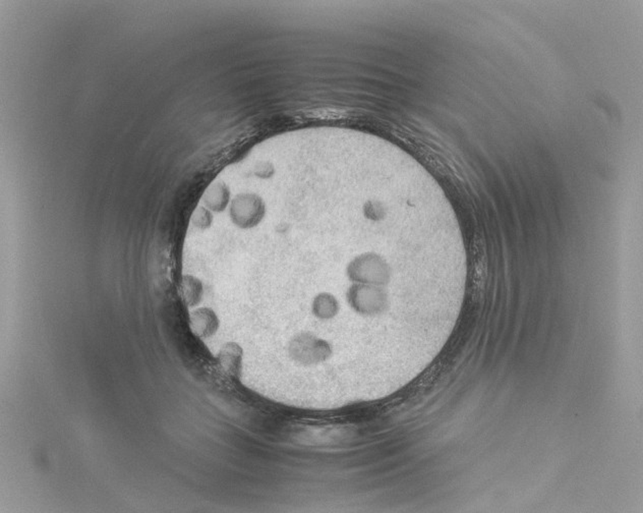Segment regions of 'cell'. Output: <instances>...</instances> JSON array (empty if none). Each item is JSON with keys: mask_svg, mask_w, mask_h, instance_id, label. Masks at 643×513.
<instances>
[{"mask_svg": "<svg viewBox=\"0 0 643 513\" xmlns=\"http://www.w3.org/2000/svg\"><path fill=\"white\" fill-rule=\"evenodd\" d=\"M263 202L255 195H238L230 206V217L234 225L240 228L256 227L263 218Z\"/></svg>", "mask_w": 643, "mask_h": 513, "instance_id": "6da1fadb", "label": "cell"}, {"mask_svg": "<svg viewBox=\"0 0 643 513\" xmlns=\"http://www.w3.org/2000/svg\"><path fill=\"white\" fill-rule=\"evenodd\" d=\"M190 326L192 333L200 339L212 337L219 326L217 315L209 308H200L190 315Z\"/></svg>", "mask_w": 643, "mask_h": 513, "instance_id": "7a4b0ae2", "label": "cell"}, {"mask_svg": "<svg viewBox=\"0 0 643 513\" xmlns=\"http://www.w3.org/2000/svg\"><path fill=\"white\" fill-rule=\"evenodd\" d=\"M229 189L225 183H213L204 194V202L210 210L220 212L226 208L229 202Z\"/></svg>", "mask_w": 643, "mask_h": 513, "instance_id": "3957f363", "label": "cell"}, {"mask_svg": "<svg viewBox=\"0 0 643 513\" xmlns=\"http://www.w3.org/2000/svg\"><path fill=\"white\" fill-rule=\"evenodd\" d=\"M181 295L188 307H196L203 297V284L192 275L183 276L181 284Z\"/></svg>", "mask_w": 643, "mask_h": 513, "instance_id": "277c9868", "label": "cell"}, {"mask_svg": "<svg viewBox=\"0 0 643 513\" xmlns=\"http://www.w3.org/2000/svg\"><path fill=\"white\" fill-rule=\"evenodd\" d=\"M220 365L230 373H234L238 370V366L240 364L241 350L240 346L236 343H227L223 345L220 350L219 356Z\"/></svg>", "mask_w": 643, "mask_h": 513, "instance_id": "5b68a950", "label": "cell"}, {"mask_svg": "<svg viewBox=\"0 0 643 513\" xmlns=\"http://www.w3.org/2000/svg\"><path fill=\"white\" fill-rule=\"evenodd\" d=\"M213 217L210 211L204 207H198L192 215V223L200 229H207L212 225Z\"/></svg>", "mask_w": 643, "mask_h": 513, "instance_id": "8992f818", "label": "cell"}]
</instances>
